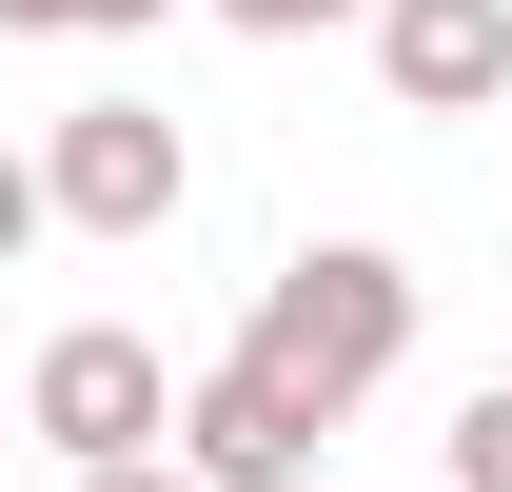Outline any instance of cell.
<instances>
[{
    "label": "cell",
    "instance_id": "cell-1",
    "mask_svg": "<svg viewBox=\"0 0 512 492\" xmlns=\"http://www.w3.org/2000/svg\"><path fill=\"white\" fill-rule=\"evenodd\" d=\"M237 355L335 433V414H375L394 355H414V276H394L375 237H316V256H276V276H256V335H237Z\"/></svg>",
    "mask_w": 512,
    "mask_h": 492
},
{
    "label": "cell",
    "instance_id": "cell-2",
    "mask_svg": "<svg viewBox=\"0 0 512 492\" xmlns=\"http://www.w3.org/2000/svg\"><path fill=\"white\" fill-rule=\"evenodd\" d=\"M20 433H40L60 473H99V453H158V433H178V374H158V335H119V315L40 335V374H20Z\"/></svg>",
    "mask_w": 512,
    "mask_h": 492
},
{
    "label": "cell",
    "instance_id": "cell-3",
    "mask_svg": "<svg viewBox=\"0 0 512 492\" xmlns=\"http://www.w3.org/2000/svg\"><path fill=\"white\" fill-rule=\"evenodd\" d=\"M40 197H60V237H158V217L197 197V158H178L158 99H79V119L40 138Z\"/></svg>",
    "mask_w": 512,
    "mask_h": 492
},
{
    "label": "cell",
    "instance_id": "cell-4",
    "mask_svg": "<svg viewBox=\"0 0 512 492\" xmlns=\"http://www.w3.org/2000/svg\"><path fill=\"white\" fill-rule=\"evenodd\" d=\"M316 453H335V433L296 414V394H276V374H256V355H217V374H178V473H197V492H296V473H316Z\"/></svg>",
    "mask_w": 512,
    "mask_h": 492
},
{
    "label": "cell",
    "instance_id": "cell-5",
    "mask_svg": "<svg viewBox=\"0 0 512 492\" xmlns=\"http://www.w3.org/2000/svg\"><path fill=\"white\" fill-rule=\"evenodd\" d=\"M375 79L414 99V119L512 99V0H375Z\"/></svg>",
    "mask_w": 512,
    "mask_h": 492
},
{
    "label": "cell",
    "instance_id": "cell-6",
    "mask_svg": "<svg viewBox=\"0 0 512 492\" xmlns=\"http://www.w3.org/2000/svg\"><path fill=\"white\" fill-rule=\"evenodd\" d=\"M138 20H178V0H0V40H138Z\"/></svg>",
    "mask_w": 512,
    "mask_h": 492
},
{
    "label": "cell",
    "instance_id": "cell-7",
    "mask_svg": "<svg viewBox=\"0 0 512 492\" xmlns=\"http://www.w3.org/2000/svg\"><path fill=\"white\" fill-rule=\"evenodd\" d=\"M453 492H512V394H473V414H453Z\"/></svg>",
    "mask_w": 512,
    "mask_h": 492
},
{
    "label": "cell",
    "instance_id": "cell-8",
    "mask_svg": "<svg viewBox=\"0 0 512 492\" xmlns=\"http://www.w3.org/2000/svg\"><path fill=\"white\" fill-rule=\"evenodd\" d=\"M40 237H60V197H40V158H0V276H20Z\"/></svg>",
    "mask_w": 512,
    "mask_h": 492
},
{
    "label": "cell",
    "instance_id": "cell-9",
    "mask_svg": "<svg viewBox=\"0 0 512 492\" xmlns=\"http://www.w3.org/2000/svg\"><path fill=\"white\" fill-rule=\"evenodd\" d=\"M237 40H316V20H375V0H217Z\"/></svg>",
    "mask_w": 512,
    "mask_h": 492
},
{
    "label": "cell",
    "instance_id": "cell-10",
    "mask_svg": "<svg viewBox=\"0 0 512 492\" xmlns=\"http://www.w3.org/2000/svg\"><path fill=\"white\" fill-rule=\"evenodd\" d=\"M79 492H197V473H178V453H99Z\"/></svg>",
    "mask_w": 512,
    "mask_h": 492
}]
</instances>
